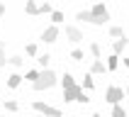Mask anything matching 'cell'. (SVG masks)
Here are the masks:
<instances>
[{
	"mask_svg": "<svg viewBox=\"0 0 129 117\" xmlns=\"http://www.w3.org/2000/svg\"><path fill=\"white\" fill-rule=\"evenodd\" d=\"M58 83V76L51 68H44L42 73H39V80L37 83H32V88H34L37 93H42V90H49V88H54Z\"/></svg>",
	"mask_w": 129,
	"mask_h": 117,
	"instance_id": "cell-1",
	"label": "cell"
},
{
	"mask_svg": "<svg viewBox=\"0 0 129 117\" xmlns=\"http://www.w3.org/2000/svg\"><path fill=\"white\" fill-rule=\"evenodd\" d=\"M90 15H93V24H105V22L110 20V10L102 5V3L90 7Z\"/></svg>",
	"mask_w": 129,
	"mask_h": 117,
	"instance_id": "cell-2",
	"label": "cell"
},
{
	"mask_svg": "<svg viewBox=\"0 0 129 117\" xmlns=\"http://www.w3.org/2000/svg\"><path fill=\"white\" fill-rule=\"evenodd\" d=\"M105 100H107L110 105H119V102L124 100V88H119V85H110L107 90H105Z\"/></svg>",
	"mask_w": 129,
	"mask_h": 117,
	"instance_id": "cell-3",
	"label": "cell"
},
{
	"mask_svg": "<svg viewBox=\"0 0 129 117\" xmlns=\"http://www.w3.org/2000/svg\"><path fill=\"white\" fill-rule=\"evenodd\" d=\"M32 107L37 110V115H44V117H61V110H58V107H51V105H46V102H42V100H37Z\"/></svg>",
	"mask_w": 129,
	"mask_h": 117,
	"instance_id": "cell-4",
	"label": "cell"
},
{
	"mask_svg": "<svg viewBox=\"0 0 129 117\" xmlns=\"http://www.w3.org/2000/svg\"><path fill=\"white\" fill-rule=\"evenodd\" d=\"M58 39V27H54V24H49V27L42 32V42L44 44H54Z\"/></svg>",
	"mask_w": 129,
	"mask_h": 117,
	"instance_id": "cell-5",
	"label": "cell"
},
{
	"mask_svg": "<svg viewBox=\"0 0 129 117\" xmlns=\"http://www.w3.org/2000/svg\"><path fill=\"white\" fill-rule=\"evenodd\" d=\"M66 37H68V42L78 44L80 39H83V32H80L78 27H73V24H66Z\"/></svg>",
	"mask_w": 129,
	"mask_h": 117,
	"instance_id": "cell-6",
	"label": "cell"
},
{
	"mask_svg": "<svg viewBox=\"0 0 129 117\" xmlns=\"http://www.w3.org/2000/svg\"><path fill=\"white\" fill-rule=\"evenodd\" d=\"M80 93H85L80 85H76V88H66V90H63V100H66V102H73V100H78V95H80Z\"/></svg>",
	"mask_w": 129,
	"mask_h": 117,
	"instance_id": "cell-7",
	"label": "cell"
},
{
	"mask_svg": "<svg viewBox=\"0 0 129 117\" xmlns=\"http://www.w3.org/2000/svg\"><path fill=\"white\" fill-rule=\"evenodd\" d=\"M127 44H129V39H127V37H122V39H117V42L112 44V54H115V56H119V54H122V51L127 49Z\"/></svg>",
	"mask_w": 129,
	"mask_h": 117,
	"instance_id": "cell-8",
	"label": "cell"
},
{
	"mask_svg": "<svg viewBox=\"0 0 129 117\" xmlns=\"http://www.w3.org/2000/svg\"><path fill=\"white\" fill-rule=\"evenodd\" d=\"M58 83L63 85V90H66V88H76V85H78V83H76V78H73L71 73H63V76L58 78Z\"/></svg>",
	"mask_w": 129,
	"mask_h": 117,
	"instance_id": "cell-9",
	"label": "cell"
},
{
	"mask_svg": "<svg viewBox=\"0 0 129 117\" xmlns=\"http://www.w3.org/2000/svg\"><path fill=\"white\" fill-rule=\"evenodd\" d=\"M107 71V66L102 64L100 58H98V61H93V64H90V76H95V73H105Z\"/></svg>",
	"mask_w": 129,
	"mask_h": 117,
	"instance_id": "cell-10",
	"label": "cell"
},
{
	"mask_svg": "<svg viewBox=\"0 0 129 117\" xmlns=\"http://www.w3.org/2000/svg\"><path fill=\"white\" fill-rule=\"evenodd\" d=\"M22 83V76L20 73H10V76H7V88H17Z\"/></svg>",
	"mask_w": 129,
	"mask_h": 117,
	"instance_id": "cell-11",
	"label": "cell"
},
{
	"mask_svg": "<svg viewBox=\"0 0 129 117\" xmlns=\"http://www.w3.org/2000/svg\"><path fill=\"white\" fill-rule=\"evenodd\" d=\"M24 12L34 17V15H39V5H37V3H32V0H27V5H24Z\"/></svg>",
	"mask_w": 129,
	"mask_h": 117,
	"instance_id": "cell-12",
	"label": "cell"
},
{
	"mask_svg": "<svg viewBox=\"0 0 129 117\" xmlns=\"http://www.w3.org/2000/svg\"><path fill=\"white\" fill-rule=\"evenodd\" d=\"M61 22H63V12H61V10H54V12H51V24L58 27Z\"/></svg>",
	"mask_w": 129,
	"mask_h": 117,
	"instance_id": "cell-13",
	"label": "cell"
},
{
	"mask_svg": "<svg viewBox=\"0 0 129 117\" xmlns=\"http://www.w3.org/2000/svg\"><path fill=\"white\" fill-rule=\"evenodd\" d=\"M76 20H80V22H90V24H93V15H90V10H80V12L76 15Z\"/></svg>",
	"mask_w": 129,
	"mask_h": 117,
	"instance_id": "cell-14",
	"label": "cell"
},
{
	"mask_svg": "<svg viewBox=\"0 0 129 117\" xmlns=\"http://www.w3.org/2000/svg\"><path fill=\"white\" fill-rule=\"evenodd\" d=\"M107 71H117V66H119V56H115V54H112V56L107 58Z\"/></svg>",
	"mask_w": 129,
	"mask_h": 117,
	"instance_id": "cell-15",
	"label": "cell"
},
{
	"mask_svg": "<svg viewBox=\"0 0 129 117\" xmlns=\"http://www.w3.org/2000/svg\"><path fill=\"white\" fill-rule=\"evenodd\" d=\"M110 37L122 39V37H124V29H122V27H117V24H112V27H110Z\"/></svg>",
	"mask_w": 129,
	"mask_h": 117,
	"instance_id": "cell-16",
	"label": "cell"
},
{
	"mask_svg": "<svg viewBox=\"0 0 129 117\" xmlns=\"http://www.w3.org/2000/svg\"><path fill=\"white\" fill-rule=\"evenodd\" d=\"M112 117H129L122 105H112Z\"/></svg>",
	"mask_w": 129,
	"mask_h": 117,
	"instance_id": "cell-17",
	"label": "cell"
},
{
	"mask_svg": "<svg viewBox=\"0 0 129 117\" xmlns=\"http://www.w3.org/2000/svg\"><path fill=\"white\" fill-rule=\"evenodd\" d=\"M88 51H90V54H93V56H95V61H98V58H100L102 56V51H100V44H90V46H88Z\"/></svg>",
	"mask_w": 129,
	"mask_h": 117,
	"instance_id": "cell-18",
	"label": "cell"
},
{
	"mask_svg": "<svg viewBox=\"0 0 129 117\" xmlns=\"http://www.w3.org/2000/svg\"><path fill=\"white\" fill-rule=\"evenodd\" d=\"M80 88H83V90H93V88H95L93 76H85V78H83V85H80Z\"/></svg>",
	"mask_w": 129,
	"mask_h": 117,
	"instance_id": "cell-19",
	"label": "cell"
},
{
	"mask_svg": "<svg viewBox=\"0 0 129 117\" xmlns=\"http://www.w3.org/2000/svg\"><path fill=\"white\" fill-rule=\"evenodd\" d=\"M39 73H42V71H37V68H32V71H27V76H24V78H27L29 83H37V80H39Z\"/></svg>",
	"mask_w": 129,
	"mask_h": 117,
	"instance_id": "cell-20",
	"label": "cell"
},
{
	"mask_svg": "<svg viewBox=\"0 0 129 117\" xmlns=\"http://www.w3.org/2000/svg\"><path fill=\"white\" fill-rule=\"evenodd\" d=\"M71 58H73V61H83V58H85V51H83V49H73L71 51Z\"/></svg>",
	"mask_w": 129,
	"mask_h": 117,
	"instance_id": "cell-21",
	"label": "cell"
},
{
	"mask_svg": "<svg viewBox=\"0 0 129 117\" xmlns=\"http://www.w3.org/2000/svg\"><path fill=\"white\" fill-rule=\"evenodd\" d=\"M37 61H39V66H42V71H44V68H49V61H51V56H49V54H42V56L37 58Z\"/></svg>",
	"mask_w": 129,
	"mask_h": 117,
	"instance_id": "cell-22",
	"label": "cell"
},
{
	"mask_svg": "<svg viewBox=\"0 0 129 117\" xmlns=\"http://www.w3.org/2000/svg\"><path fill=\"white\" fill-rule=\"evenodd\" d=\"M54 12V5L51 3H44V5H39V15H51Z\"/></svg>",
	"mask_w": 129,
	"mask_h": 117,
	"instance_id": "cell-23",
	"label": "cell"
},
{
	"mask_svg": "<svg viewBox=\"0 0 129 117\" xmlns=\"http://www.w3.org/2000/svg\"><path fill=\"white\" fill-rule=\"evenodd\" d=\"M5 110H7V112H17V110H20L17 100H7V102H5Z\"/></svg>",
	"mask_w": 129,
	"mask_h": 117,
	"instance_id": "cell-24",
	"label": "cell"
},
{
	"mask_svg": "<svg viewBox=\"0 0 129 117\" xmlns=\"http://www.w3.org/2000/svg\"><path fill=\"white\" fill-rule=\"evenodd\" d=\"M7 64H10V66H22V64H24V58H22V56H10V58H7Z\"/></svg>",
	"mask_w": 129,
	"mask_h": 117,
	"instance_id": "cell-25",
	"label": "cell"
},
{
	"mask_svg": "<svg viewBox=\"0 0 129 117\" xmlns=\"http://www.w3.org/2000/svg\"><path fill=\"white\" fill-rule=\"evenodd\" d=\"M5 64H7V56H5V44L0 42V68H3Z\"/></svg>",
	"mask_w": 129,
	"mask_h": 117,
	"instance_id": "cell-26",
	"label": "cell"
},
{
	"mask_svg": "<svg viewBox=\"0 0 129 117\" xmlns=\"http://www.w3.org/2000/svg\"><path fill=\"white\" fill-rule=\"evenodd\" d=\"M27 56H37V44H27Z\"/></svg>",
	"mask_w": 129,
	"mask_h": 117,
	"instance_id": "cell-27",
	"label": "cell"
},
{
	"mask_svg": "<svg viewBox=\"0 0 129 117\" xmlns=\"http://www.w3.org/2000/svg\"><path fill=\"white\" fill-rule=\"evenodd\" d=\"M76 102H80V105H88V102H90V98H88L85 93H80V95H78V100H76Z\"/></svg>",
	"mask_w": 129,
	"mask_h": 117,
	"instance_id": "cell-28",
	"label": "cell"
},
{
	"mask_svg": "<svg viewBox=\"0 0 129 117\" xmlns=\"http://www.w3.org/2000/svg\"><path fill=\"white\" fill-rule=\"evenodd\" d=\"M3 15H5V5H0V17H3Z\"/></svg>",
	"mask_w": 129,
	"mask_h": 117,
	"instance_id": "cell-29",
	"label": "cell"
},
{
	"mask_svg": "<svg viewBox=\"0 0 129 117\" xmlns=\"http://www.w3.org/2000/svg\"><path fill=\"white\" fill-rule=\"evenodd\" d=\"M124 66H129V56H127V58H124Z\"/></svg>",
	"mask_w": 129,
	"mask_h": 117,
	"instance_id": "cell-30",
	"label": "cell"
},
{
	"mask_svg": "<svg viewBox=\"0 0 129 117\" xmlns=\"http://www.w3.org/2000/svg\"><path fill=\"white\" fill-rule=\"evenodd\" d=\"M124 93H127V95H129V85H127V88H124Z\"/></svg>",
	"mask_w": 129,
	"mask_h": 117,
	"instance_id": "cell-31",
	"label": "cell"
},
{
	"mask_svg": "<svg viewBox=\"0 0 129 117\" xmlns=\"http://www.w3.org/2000/svg\"><path fill=\"white\" fill-rule=\"evenodd\" d=\"M93 117H102V115H100V112H95V115H93Z\"/></svg>",
	"mask_w": 129,
	"mask_h": 117,
	"instance_id": "cell-32",
	"label": "cell"
},
{
	"mask_svg": "<svg viewBox=\"0 0 129 117\" xmlns=\"http://www.w3.org/2000/svg\"><path fill=\"white\" fill-rule=\"evenodd\" d=\"M34 117H44V115H34Z\"/></svg>",
	"mask_w": 129,
	"mask_h": 117,
	"instance_id": "cell-33",
	"label": "cell"
}]
</instances>
